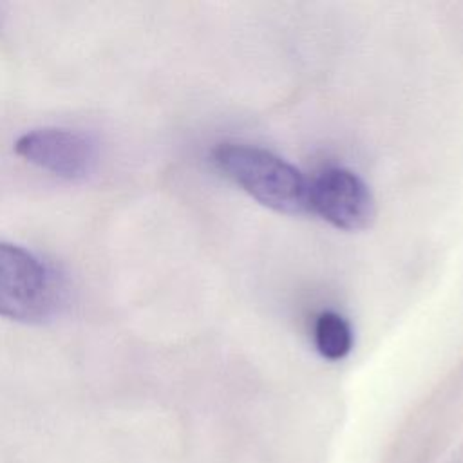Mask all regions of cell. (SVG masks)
Returning a JSON list of instances; mask_svg holds the SVG:
<instances>
[{
    "instance_id": "cell-1",
    "label": "cell",
    "mask_w": 463,
    "mask_h": 463,
    "mask_svg": "<svg viewBox=\"0 0 463 463\" xmlns=\"http://www.w3.org/2000/svg\"><path fill=\"white\" fill-rule=\"evenodd\" d=\"M212 161L222 175L260 204L289 215L309 210V181L298 168L273 152L246 143L224 141L213 146Z\"/></svg>"
},
{
    "instance_id": "cell-2",
    "label": "cell",
    "mask_w": 463,
    "mask_h": 463,
    "mask_svg": "<svg viewBox=\"0 0 463 463\" xmlns=\"http://www.w3.org/2000/svg\"><path fill=\"white\" fill-rule=\"evenodd\" d=\"M60 298L58 277L38 255L0 242V317L42 322L56 311Z\"/></svg>"
},
{
    "instance_id": "cell-3",
    "label": "cell",
    "mask_w": 463,
    "mask_h": 463,
    "mask_svg": "<svg viewBox=\"0 0 463 463\" xmlns=\"http://www.w3.org/2000/svg\"><path fill=\"white\" fill-rule=\"evenodd\" d=\"M14 152L36 168L67 181L89 177L98 165L96 141L71 128H33L14 141Z\"/></svg>"
},
{
    "instance_id": "cell-4",
    "label": "cell",
    "mask_w": 463,
    "mask_h": 463,
    "mask_svg": "<svg viewBox=\"0 0 463 463\" xmlns=\"http://www.w3.org/2000/svg\"><path fill=\"white\" fill-rule=\"evenodd\" d=\"M307 208L345 232L365 230L376 213L369 186L347 168H326L309 181Z\"/></svg>"
},
{
    "instance_id": "cell-5",
    "label": "cell",
    "mask_w": 463,
    "mask_h": 463,
    "mask_svg": "<svg viewBox=\"0 0 463 463\" xmlns=\"http://www.w3.org/2000/svg\"><path fill=\"white\" fill-rule=\"evenodd\" d=\"M318 353L327 360H342L353 349V327L335 311H324L317 317L313 331Z\"/></svg>"
}]
</instances>
